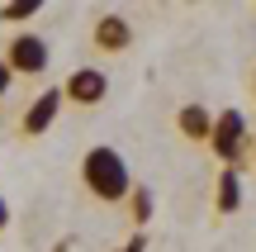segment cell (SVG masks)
<instances>
[{
	"instance_id": "6da1fadb",
	"label": "cell",
	"mask_w": 256,
	"mask_h": 252,
	"mask_svg": "<svg viewBox=\"0 0 256 252\" xmlns=\"http://www.w3.org/2000/svg\"><path fill=\"white\" fill-rule=\"evenodd\" d=\"M81 186L100 205H124L128 190H133V171H128L124 152L119 148H90L81 157Z\"/></svg>"
},
{
	"instance_id": "7a4b0ae2",
	"label": "cell",
	"mask_w": 256,
	"mask_h": 252,
	"mask_svg": "<svg viewBox=\"0 0 256 252\" xmlns=\"http://www.w3.org/2000/svg\"><path fill=\"white\" fill-rule=\"evenodd\" d=\"M247 148H252L247 114L232 110V105H228V110H218V114H214V129H209V152H214L228 171H238L242 157H247Z\"/></svg>"
},
{
	"instance_id": "3957f363",
	"label": "cell",
	"mask_w": 256,
	"mask_h": 252,
	"mask_svg": "<svg viewBox=\"0 0 256 252\" xmlns=\"http://www.w3.org/2000/svg\"><path fill=\"white\" fill-rule=\"evenodd\" d=\"M0 62L10 67V76H43L52 67V48H48L43 34H14L5 43V57Z\"/></svg>"
},
{
	"instance_id": "277c9868",
	"label": "cell",
	"mask_w": 256,
	"mask_h": 252,
	"mask_svg": "<svg viewBox=\"0 0 256 252\" xmlns=\"http://www.w3.org/2000/svg\"><path fill=\"white\" fill-rule=\"evenodd\" d=\"M104 95H110V76L100 72V67H76L72 76H66V86H62V100H72V105H100Z\"/></svg>"
},
{
	"instance_id": "5b68a950",
	"label": "cell",
	"mask_w": 256,
	"mask_h": 252,
	"mask_svg": "<svg viewBox=\"0 0 256 252\" xmlns=\"http://www.w3.org/2000/svg\"><path fill=\"white\" fill-rule=\"evenodd\" d=\"M57 110H62V91L34 95V100H28V110H24V119H19V133H24V138L48 133V129H52V119H57Z\"/></svg>"
},
{
	"instance_id": "8992f818",
	"label": "cell",
	"mask_w": 256,
	"mask_h": 252,
	"mask_svg": "<svg viewBox=\"0 0 256 252\" xmlns=\"http://www.w3.org/2000/svg\"><path fill=\"white\" fill-rule=\"evenodd\" d=\"M95 48L100 53H124L128 43H133V24H128L124 15H104V19H95Z\"/></svg>"
},
{
	"instance_id": "52a82bcc",
	"label": "cell",
	"mask_w": 256,
	"mask_h": 252,
	"mask_svg": "<svg viewBox=\"0 0 256 252\" xmlns=\"http://www.w3.org/2000/svg\"><path fill=\"white\" fill-rule=\"evenodd\" d=\"M176 129H180V138H190V143H209L214 114L204 110L200 100H190V105H180V110H176Z\"/></svg>"
},
{
	"instance_id": "ba28073f",
	"label": "cell",
	"mask_w": 256,
	"mask_h": 252,
	"mask_svg": "<svg viewBox=\"0 0 256 252\" xmlns=\"http://www.w3.org/2000/svg\"><path fill=\"white\" fill-rule=\"evenodd\" d=\"M238 205H242V176L223 167L218 171V190H214V209H218V214H232Z\"/></svg>"
},
{
	"instance_id": "9c48e42d",
	"label": "cell",
	"mask_w": 256,
	"mask_h": 252,
	"mask_svg": "<svg viewBox=\"0 0 256 252\" xmlns=\"http://www.w3.org/2000/svg\"><path fill=\"white\" fill-rule=\"evenodd\" d=\"M124 205L133 209V224H138V233H142V224L152 219V190H147V186H138V181H133V190H128V200H124Z\"/></svg>"
},
{
	"instance_id": "30bf717a",
	"label": "cell",
	"mask_w": 256,
	"mask_h": 252,
	"mask_svg": "<svg viewBox=\"0 0 256 252\" xmlns=\"http://www.w3.org/2000/svg\"><path fill=\"white\" fill-rule=\"evenodd\" d=\"M38 0H14V5H0V24H24V19H34L38 15Z\"/></svg>"
},
{
	"instance_id": "8fae6325",
	"label": "cell",
	"mask_w": 256,
	"mask_h": 252,
	"mask_svg": "<svg viewBox=\"0 0 256 252\" xmlns=\"http://www.w3.org/2000/svg\"><path fill=\"white\" fill-rule=\"evenodd\" d=\"M124 252H147V233H133V238L124 243Z\"/></svg>"
},
{
	"instance_id": "7c38bea8",
	"label": "cell",
	"mask_w": 256,
	"mask_h": 252,
	"mask_svg": "<svg viewBox=\"0 0 256 252\" xmlns=\"http://www.w3.org/2000/svg\"><path fill=\"white\" fill-rule=\"evenodd\" d=\"M10 86H14V76H10V67L0 62V100H5V91H10Z\"/></svg>"
},
{
	"instance_id": "4fadbf2b",
	"label": "cell",
	"mask_w": 256,
	"mask_h": 252,
	"mask_svg": "<svg viewBox=\"0 0 256 252\" xmlns=\"http://www.w3.org/2000/svg\"><path fill=\"white\" fill-rule=\"evenodd\" d=\"M10 228V205H5V195H0V233Z\"/></svg>"
},
{
	"instance_id": "5bb4252c",
	"label": "cell",
	"mask_w": 256,
	"mask_h": 252,
	"mask_svg": "<svg viewBox=\"0 0 256 252\" xmlns=\"http://www.w3.org/2000/svg\"><path fill=\"white\" fill-rule=\"evenodd\" d=\"M247 152H252V162H256V138H252V148H247Z\"/></svg>"
},
{
	"instance_id": "9a60e30c",
	"label": "cell",
	"mask_w": 256,
	"mask_h": 252,
	"mask_svg": "<svg viewBox=\"0 0 256 252\" xmlns=\"http://www.w3.org/2000/svg\"><path fill=\"white\" fill-rule=\"evenodd\" d=\"M252 95H256V72H252Z\"/></svg>"
}]
</instances>
